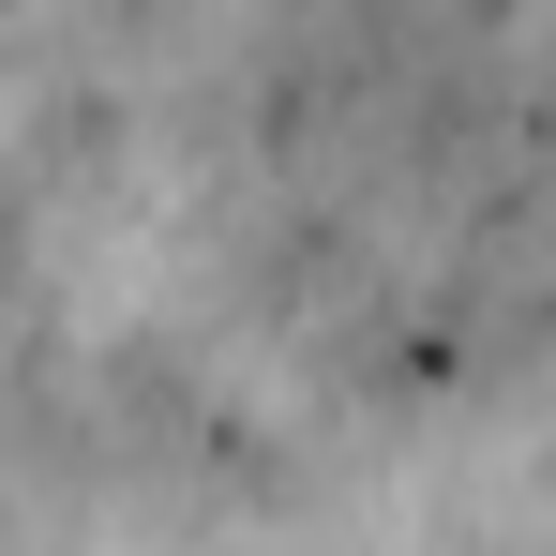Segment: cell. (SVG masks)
Instances as JSON below:
<instances>
[{
    "instance_id": "6da1fadb",
    "label": "cell",
    "mask_w": 556,
    "mask_h": 556,
    "mask_svg": "<svg viewBox=\"0 0 556 556\" xmlns=\"http://www.w3.org/2000/svg\"><path fill=\"white\" fill-rule=\"evenodd\" d=\"M15 286H30V166L0 151V316H15Z\"/></svg>"
}]
</instances>
